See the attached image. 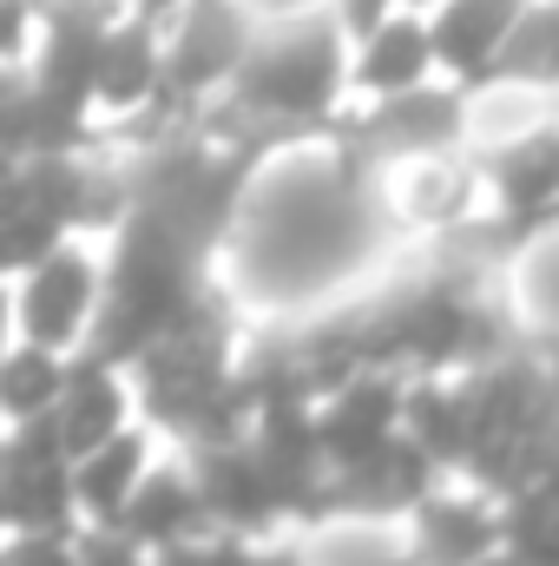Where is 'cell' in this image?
Returning <instances> with one entry per match:
<instances>
[{
    "instance_id": "cell-4",
    "label": "cell",
    "mask_w": 559,
    "mask_h": 566,
    "mask_svg": "<svg viewBox=\"0 0 559 566\" xmlns=\"http://www.w3.org/2000/svg\"><path fill=\"white\" fill-rule=\"evenodd\" d=\"M151 454H158V434L145 422H126L119 434H106L86 454H73V468H66L73 474V527H113Z\"/></svg>"
},
{
    "instance_id": "cell-5",
    "label": "cell",
    "mask_w": 559,
    "mask_h": 566,
    "mask_svg": "<svg viewBox=\"0 0 559 566\" xmlns=\"http://www.w3.org/2000/svg\"><path fill=\"white\" fill-rule=\"evenodd\" d=\"M428 60H434V40L421 20H402V13H382L376 27H362V46H356V86L389 99V93H409L428 80Z\"/></svg>"
},
{
    "instance_id": "cell-12",
    "label": "cell",
    "mask_w": 559,
    "mask_h": 566,
    "mask_svg": "<svg viewBox=\"0 0 559 566\" xmlns=\"http://www.w3.org/2000/svg\"><path fill=\"white\" fill-rule=\"evenodd\" d=\"M0 488H7V422H0Z\"/></svg>"
},
{
    "instance_id": "cell-7",
    "label": "cell",
    "mask_w": 559,
    "mask_h": 566,
    "mask_svg": "<svg viewBox=\"0 0 559 566\" xmlns=\"http://www.w3.org/2000/svg\"><path fill=\"white\" fill-rule=\"evenodd\" d=\"M514 20H520V0H454L428 40H434L441 60H454V66H481V60H500Z\"/></svg>"
},
{
    "instance_id": "cell-11",
    "label": "cell",
    "mask_w": 559,
    "mask_h": 566,
    "mask_svg": "<svg viewBox=\"0 0 559 566\" xmlns=\"http://www.w3.org/2000/svg\"><path fill=\"white\" fill-rule=\"evenodd\" d=\"M73 541H80V566H158V554H145L119 527H73Z\"/></svg>"
},
{
    "instance_id": "cell-3",
    "label": "cell",
    "mask_w": 559,
    "mask_h": 566,
    "mask_svg": "<svg viewBox=\"0 0 559 566\" xmlns=\"http://www.w3.org/2000/svg\"><path fill=\"white\" fill-rule=\"evenodd\" d=\"M46 422H53V434H60L66 454H86L93 441H106V434H119L126 422H139L126 363H106V356L80 349V356L66 363V382H60V402H53Z\"/></svg>"
},
{
    "instance_id": "cell-9",
    "label": "cell",
    "mask_w": 559,
    "mask_h": 566,
    "mask_svg": "<svg viewBox=\"0 0 559 566\" xmlns=\"http://www.w3.org/2000/svg\"><path fill=\"white\" fill-rule=\"evenodd\" d=\"M0 566H80L73 527H0Z\"/></svg>"
},
{
    "instance_id": "cell-8",
    "label": "cell",
    "mask_w": 559,
    "mask_h": 566,
    "mask_svg": "<svg viewBox=\"0 0 559 566\" xmlns=\"http://www.w3.org/2000/svg\"><path fill=\"white\" fill-rule=\"evenodd\" d=\"M500 198L507 205H527V211L559 198V133L534 126V133L514 139V151L500 158Z\"/></svg>"
},
{
    "instance_id": "cell-6",
    "label": "cell",
    "mask_w": 559,
    "mask_h": 566,
    "mask_svg": "<svg viewBox=\"0 0 559 566\" xmlns=\"http://www.w3.org/2000/svg\"><path fill=\"white\" fill-rule=\"evenodd\" d=\"M66 349H46V343H27V336H7L0 343V422H40L53 416L60 402V382H66Z\"/></svg>"
},
{
    "instance_id": "cell-2",
    "label": "cell",
    "mask_w": 559,
    "mask_h": 566,
    "mask_svg": "<svg viewBox=\"0 0 559 566\" xmlns=\"http://www.w3.org/2000/svg\"><path fill=\"white\" fill-rule=\"evenodd\" d=\"M113 527H119L126 541H139L145 554H171V547H184V541L218 534L211 514H204L198 474H191V461H184L178 441H158V454L145 461V474L133 481V494H126V507H119Z\"/></svg>"
},
{
    "instance_id": "cell-10",
    "label": "cell",
    "mask_w": 559,
    "mask_h": 566,
    "mask_svg": "<svg viewBox=\"0 0 559 566\" xmlns=\"http://www.w3.org/2000/svg\"><path fill=\"white\" fill-rule=\"evenodd\" d=\"M40 33H46V7L40 0H0V73H27Z\"/></svg>"
},
{
    "instance_id": "cell-1",
    "label": "cell",
    "mask_w": 559,
    "mask_h": 566,
    "mask_svg": "<svg viewBox=\"0 0 559 566\" xmlns=\"http://www.w3.org/2000/svg\"><path fill=\"white\" fill-rule=\"evenodd\" d=\"M99 271H106L99 231H66L60 244H46L27 271L7 277L13 336L80 356L93 336V310H99Z\"/></svg>"
}]
</instances>
